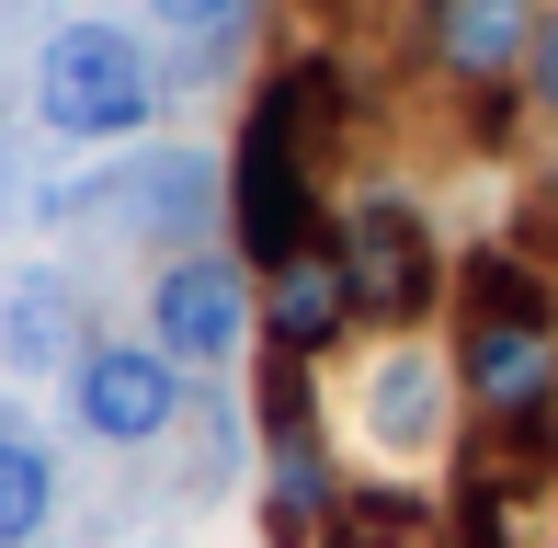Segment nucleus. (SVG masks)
Here are the masks:
<instances>
[{
	"mask_svg": "<svg viewBox=\"0 0 558 548\" xmlns=\"http://www.w3.org/2000/svg\"><path fill=\"white\" fill-rule=\"evenodd\" d=\"M331 58H296L286 81H263V104L240 115V148H228V229H240V263H286L319 240V127H331Z\"/></svg>",
	"mask_w": 558,
	"mask_h": 548,
	"instance_id": "obj_1",
	"label": "nucleus"
},
{
	"mask_svg": "<svg viewBox=\"0 0 558 548\" xmlns=\"http://www.w3.org/2000/svg\"><path fill=\"white\" fill-rule=\"evenodd\" d=\"M35 115L46 138H81V148H114L160 115V69L125 23H58L35 46Z\"/></svg>",
	"mask_w": 558,
	"mask_h": 548,
	"instance_id": "obj_2",
	"label": "nucleus"
},
{
	"mask_svg": "<svg viewBox=\"0 0 558 548\" xmlns=\"http://www.w3.org/2000/svg\"><path fill=\"white\" fill-rule=\"evenodd\" d=\"M331 252L353 274V309L388 320V332H411V320L445 297V240L422 229L411 194H365V206H342L331 217Z\"/></svg>",
	"mask_w": 558,
	"mask_h": 548,
	"instance_id": "obj_3",
	"label": "nucleus"
},
{
	"mask_svg": "<svg viewBox=\"0 0 558 548\" xmlns=\"http://www.w3.org/2000/svg\"><path fill=\"white\" fill-rule=\"evenodd\" d=\"M58 389H69V422L92 445H148V434L183 422V366L160 343H81Z\"/></svg>",
	"mask_w": 558,
	"mask_h": 548,
	"instance_id": "obj_4",
	"label": "nucleus"
},
{
	"mask_svg": "<svg viewBox=\"0 0 558 548\" xmlns=\"http://www.w3.org/2000/svg\"><path fill=\"white\" fill-rule=\"evenodd\" d=\"M148 343H160L171 366H228L251 343V274L228 252L160 263V286H148Z\"/></svg>",
	"mask_w": 558,
	"mask_h": 548,
	"instance_id": "obj_5",
	"label": "nucleus"
},
{
	"mask_svg": "<svg viewBox=\"0 0 558 548\" xmlns=\"http://www.w3.org/2000/svg\"><path fill=\"white\" fill-rule=\"evenodd\" d=\"M456 378H468V401L490 412V422L547 412V401H558V343H547V320H478V309H468V332H456Z\"/></svg>",
	"mask_w": 558,
	"mask_h": 548,
	"instance_id": "obj_6",
	"label": "nucleus"
},
{
	"mask_svg": "<svg viewBox=\"0 0 558 548\" xmlns=\"http://www.w3.org/2000/svg\"><path fill=\"white\" fill-rule=\"evenodd\" d=\"M353 274H342V252L331 240H308V252H286L263 274V332H274V355H331V343L353 332Z\"/></svg>",
	"mask_w": 558,
	"mask_h": 548,
	"instance_id": "obj_7",
	"label": "nucleus"
},
{
	"mask_svg": "<svg viewBox=\"0 0 558 548\" xmlns=\"http://www.w3.org/2000/svg\"><path fill=\"white\" fill-rule=\"evenodd\" d=\"M536 12L547 0H422V58L445 81H501L536 46Z\"/></svg>",
	"mask_w": 558,
	"mask_h": 548,
	"instance_id": "obj_8",
	"label": "nucleus"
},
{
	"mask_svg": "<svg viewBox=\"0 0 558 548\" xmlns=\"http://www.w3.org/2000/svg\"><path fill=\"white\" fill-rule=\"evenodd\" d=\"M81 286L69 274H46V263H23V274H0V366L12 378H69V355H81Z\"/></svg>",
	"mask_w": 558,
	"mask_h": 548,
	"instance_id": "obj_9",
	"label": "nucleus"
},
{
	"mask_svg": "<svg viewBox=\"0 0 558 548\" xmlns=\"http://www.w3.org/2000/svg\"><path fill=\"white\" fill-rule=\"evenodd\" d=\"M445 389H456V366L388 355V366H376V389H365V434L388 445V457H434V445H445Z\"/></svg>",
	"mask_w": 558,
	"mask_h": 548,
	"instance_id": "obj_10",
	"label": "nucleus"
},
{
	"mask_svg": "<svg viewBox=\"0 0 558 548\" xmlns=\"http://www.w3.org/2000/svg\"><path fill=\"white\" fill-rule=\"evenodd\" d=\"M46 514H58V457H46V445L0 412V548L46 537Z\"/></svg>",
	"mask_w": 558,
	"mask_h": 548,
	"instance_id": "obj_11",
	"label": "nucleus"
},
{
	"mask_svg": "<svg viewBox=\"0 0 558 548\" xmlns=\"http://www.w3.org/2000/svg\"><path fill=\"white\" fill-rule=\"evenodd\" d=\"M468 309H478V320H558L547 286H536L513 252H478V263H468Z\"/></svg>",
	"mask_w": 558,
	"mask_h": 548,
	"instance_id": "obj_12",
	"label": "nucleus"
},
{
	"mask_svg": "<svg viewBox=\"0 0 558 548\" xmlns=\"http://www.w3.org/2000/svg\"><path fill=\"white\" fill-rule=\"evenodd\" d=\"M240 12H251V0H148V23L183 35V46H228V35H240Z\"/></svg>",
	"mask_w": 558,
	"mask_h": 548,
	"instance_id": "obj_13",
	"label": "nucleus"
},
{
	"mask_svg": "<svg viewBox=\"0 0 558 548\" xmlns=\"http://www.w3.org/2000/svg\"><path fill=\"white\" fill-rule=\"evenodd\" d=\"M524 104H547V115H558V0L536 12V46H524Z\"/></svg>",
	"mask_w": 558,
	"mask_h": 548,
	"instance_id": "obj_14",
	"label": "nucleus"
},
{
	"mask_svg": "<svg viewBox=\"0 0 558 548\" xmlns=\"http://www.w3.org/2000/svg\"><path fill=\"white\" fill-rule=\"evenodd\" d=\"M547 206H558V160H547Z\"/></svg>",
	"mask_w": 558,
	"mask_h": 548,
	"instance_id": "obj_15",
	"label": "nucleus"
},
{
	"mask_svg": "<svg viewBox=\"0 0 558 548\" xmlns=\"http://www.w3.org/2000/svg\"><path fill=\"white\" fill-rule=\"evenodd\" d=\"M308 12H342V0H308Z\"/></svg>",
	"mask_w": 558,
	"mask_h": 548,
	"instance_id": "obj_16",
	"label": "nucleus"
}]
</instances>
